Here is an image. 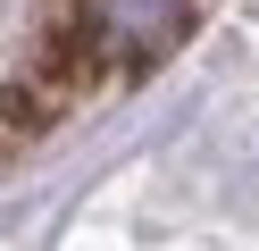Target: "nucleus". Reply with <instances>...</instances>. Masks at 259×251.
Wrapping results in <instances>:
<instances>
[{"label": "nucleus", "mask_w": 259, "mask_h": 251, "mask_svg": "<svg viewBox=\"0 0 259 251\" xmlns=\"http://www.w3.org/2000/svg\"><path fill=\"white\" fill-rule=\"evenodd\" d=\"M192 0H84V42L117 67H151L184 42Z\"/></svg>", "instance_id": "obj_1"}]
</instances>
